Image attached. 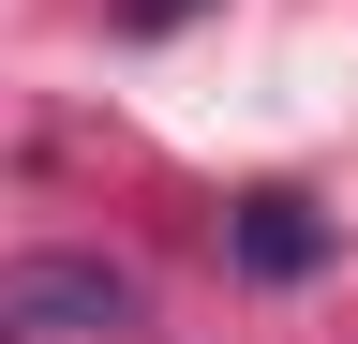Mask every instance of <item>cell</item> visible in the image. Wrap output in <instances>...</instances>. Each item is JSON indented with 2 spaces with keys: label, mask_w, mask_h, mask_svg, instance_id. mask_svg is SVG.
I'll use <instances>...</instances> for the list:
<instances>
[{
  "label": "cell",
  "mask_w": 358,
  "mask_h": 344,
  "mask_svg": "<svg viewBox=\"0 0 358 344\" xmlns=\"http://www.w3.org/2000/svg\"><path fill=\"white\" fill-rule=\"evenodd\" d=\"M150 315V284L120 254H15L0 270V344H105Z\"/></svg>",
  "instance_id": "obj_1"
},
{
  "label": "cell",
  "mask_w": 358,
  "mask_h": 344,
  "mask_svg": "<svg viewBox=\"0 0 358 344\" xmlns=\"http://www.w3.org/2000/svg\"><path fill=\"white\" fill-rule=\"evenodd\" d=\"M224 254H239L254 284H313V270H329V225H313V195H239Z\"/></svg>",
  "instance_id": "obj_2"
},
{
  "label": "cell",
  "mask_w": 358,
  "mask_h": 344,
  "mask_svg": "<svg viewBox=\"0 0 358 344\" xmlns=\"http://www.w3.org/2000/svg\"><path fill=\"white\" fill-rule=\"evenodd\" d=\"M120 15H134V30H179V15H194V0H120Z\"/></svg>",
  "instance_id": "obj_3"
}]
</instances>
